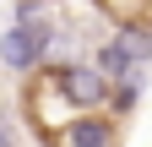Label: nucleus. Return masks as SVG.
<instances>
[{"instance_id":"1","label":"nucleus","mask_w":152,"mask_h":147,"mask_svg":"<svg viewBox=\"0 0 152 147\" xmlns=\"http://www.w3.org/2000/svg\"><path fill=\"white\" fill-rule=\"evenodd\" d=\"M27 120H33V131L44 136V142H65V125L82 115V109L71 104V93H65V82H60V65L54 60H44L38 71H27Z\"/></svg>"},{"instance_id":"2","label":"nucleus","mask_w":152,"mask_h":147,"mask_svg":"<svg viewBox=\"0 0 152 147\" xmlns=\"http://www.w3.org/2000/svg\"><path fill=\"white\" fill-rule=\"evenodd\" d=\"M54 33H60V27L44 16V6H33V0H27L22 16H16V22L6 27V38H0V60H6L16 76H27V71H38V65L49 60Z\"/></svg>"},{"instance_id":"3","label":"nucleus","mask_w":152,"mask_h":147,"mask_svg":"<svg viewBox=\"0 0 152 147\" xmlns=\"http://www.w3.org/2000/svg\"><path fill=\"white\" fill-rule=\"evenodd\" d=\"M54 65H60V82H65V93H71L76 109H103V104H109L114 82H109L92 60H54Z\"/></svg>"},{"instance_id":"4","label":"nucleus","mask_w":152,"mask_h":147,"mask_svg":"<svg viewBox=\"0 0 152 147\" xmlns=\"http://www.w3.org/2000/svg\"><path fill=\"white\" fill-rule=\"evenodd\" d=\"M92 65H98L109 82H125V76H136V71H147V60L136 54V44H130L125 33L103 38V44H98V54H92Z\"/></svg>"},{"instance_id":"5","label":"nucleus","mask_w":152,"mask_h":147,"mask_svg":"<svg viewBox=\"0 0 152 147\" xmlns=\"http://www.w3.org/2000/svg\"><path fill=\"white\" fill-rule=\"evenodd\" d=\"M120 131H114V120L98 115V109H82L71 125H65V147H114Z\"/></svg>"},{"instance_id":"6","label":"nucleus","mask_w":152,"mask_h":147,"mask_svg":"<svg viewBox=\"0 0 152 147\" xmlns=\"http://www.w3.org/2000/svg\"><path fill=\"white\" fill-rule=\"evenodd\" d=\"M114 27H152V0H92Z\"/></svg>"},{"instance_id":"7","label":"nucleus","mask_w":152,"mask_h":147,"mask_svg":"<svg viewBox=\"0 0 152 147\" xmlns=\"http://www.w3.org/2000/svg\"><path fill=\"white\" fill-rule=\"evenodd\" d=\"M141 87H147V71H136V76H125V82H114V93H109V104L120 109H136V98H141Z\"/></svg>"},{"instance_id":"8","label":"nucleus","mask_w":152,"mask_h":147,"mask_svg":"<svg viewBox=\"0 0 152 147\" xmlns=\"http://www.w3.org/2000/svg\"><path fill=\"white\" fill-rule=\"evenodd\" d=\"M0 147H16V136H11V125L0 120Z\"/></svg>"}]
</instances>
